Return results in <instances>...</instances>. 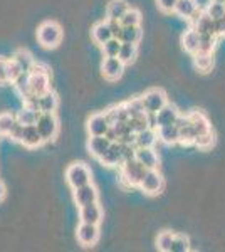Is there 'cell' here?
<instances>
[{
    "instance_id": "6da1fadb",
    "label": "cell",
    "mask_w": 225,
    "mask_h": 252,
    "mask_svg": "<svg viewBox=\"0 0 225 252\" xmlns=\"http://www.w3.org/2000/svg\"><path fill=\"white\" fill-rule=\"evenodd\" d=\"M37 40L40 46L46 49L57 47L63 40V27L57 22H52V20L40 24L37 29Z\"/></svg>"
},
{
    "instance_id": "7a4b0ae2",
    "label": "cell",
    "mask_w": 225,
    "mask_h": 252,
    "mask_svg": "<svg viewBox=\"0 0 225 252\" xmlns=\"http://www.w3.org/2000/svg\"><path fill=\"white\" fill-rule=\"evenodd\" d=\"M145 172L146 168L136 158H129V160L123 161L121 165V180L128 187H140V182Z\"/></svg>"
},
{
    "instance_id": "3957f363",
    "label": "cell",
    "mask_w": 225,
    "mask_h": 252,
    "mask_svg": "<svg viewBox=\"0 0 225 252\" xmlns=\"http://www.w3.org/2000/svg\"><path fill=\"white\" fill-rule=\"evenodd\" d=\"M35 126L39 129V135L42 141H52L59 133V121L54 116V113H40L35 121Z\"/></svg>"
},
{
    "instance_id": "277c9868",
    "label": "cell",
    "mask_w": 225,
    "mask_h": 252,
    "mask_svg": "<svg viewBox=\"0 0 225 252\" xmlns=\"http://www.w3.org/2000/svg\"><path fill=\"white\" fill-rule=\"evenodd\" d=\"M91 178H93L91 170L84 163H72L66 170V182L72 190L86 184H91Z\"/></svg>"
},
{
    "instance_id": "5b68a950",
    "label": "cell",
    "mask_w": 225,
    "mask_h": 252,
    "mask_svg": "<svg viewBox=\"0 0 225 252\" xmlns=\"http://www.w3.org/2000/svg\"><path fill=\"white\" fill-rule=\"evenodd\" d=\"M143 104H145L146 115H157V113L168 103V97H166V93L163 89L153 88L148 89L145 94L141 96Z\"/></svg>"
},
{
    "instance_id": "8992f818",
    "label": "cell",
    "mask_w": 225,
    "mask_h": 252,
    "mask_svg": "<svg viewBox=\"0 0 225 252\" xmlns=\"http://www.w3.org/2000/svg\"><path fill=\"white\" fill-rule=\"evenodd\" d=\"M163 185H165V180L157 168L146 170L140 182L141 192H145L146 195H158L163 190Z\"/></svg>"
},
{
    "instance_id": "52a82bcc",
    "label": "cell",
    "mask_w": 225,
    "mask_h": 252,
    "mask_svg": "<svg viewBox=\"0 0 225 252\" xmlns=\"http://www.w3.org/2000/svg\"><path fill=\"white\" fill-rule=\"evenodd\" d=\"M76 237H77V242L84 247L96 246L97 241H99V225H96V223L81 222L76 230Z\"/></svg>"
},
{
    "instance_id": "ba28073f",
    "label": "cell",
    "mask_w": 225,
    "mask_h": 252,
    "mask_svg": "<svg viewBox=\"0 0 225 252\" xmlns=\"http://www.w3.org/2000/svg\"><path fill=\"white\" fill-rule=\"evenodd\" d=\"M192 20V27L198 32V34H212V35H217V24H215V19H212L207 12H197L193 17L190 19ZM219 37V35H217Z\"/></svg>"
},
{
    "instance_id": "9c48e42d",
    "label": "cell",
    "mask_w": 225,
    "mask_h": 252,
    "mask_svg": "<svg viewBox=\"0 0 225 252\" xmlns=\"http://www.w3.org/2000/svg\"><path fill=\"white\" fill-rule=\"evenodd\" d=\"M86 128H88L89 136H106L108 129L111 128V123H109L106 113H96L88 120Z\"/></svg>"
},
{
    "instance_id": "30bf717a",
    "label": "cell",
    "mask_w": 225,
    "mask_h": 252,
    "mask_svg": "<svg viewBox=\"0 0 225 252\" xmlns=\"http://www.w3.org/2000/svg\"><path fill=\"white\" fill-rule=\"evenodd\" d=\"M125 66L126 64L120 58H104L103 64H101V71L108 81H118L125 72Z\"/></svg>"
},
{
    "instance_id": "8fae6325",
    "label": "cell",
    "mask_w": 225,
    "mask_h": 252,
    "mask_svg": "<svg viewBox=\"0 0 225 252\" xmlns=\"http://www.w3.org/2000/svg\"><path fill=\"white\" fill-rule=\"evenodd\" d=\"M99 161L106 166H121L123 161H125L121 141H113L111 146L104 152V155L99 158Z\"/></svg>"
},
{
    "instance_id": "7c38bea8",
    "label": "cell",
    "mask_w": 225,
    "mask_h": 252,
    "mask_svg": "<svg viewBox=\"0 0 225 252\" xmlns=\"http://www.w3.org/2000/svg\"><path fill=\"white\" fill-rule=\"evenodd\" d=\"M74 202L77 207H83L97 202V189L93 184H86L74 189Z\"/></svg>"
},
{
    "instance_id": "4fadbf2b",
    "label": "cell",
    "mask_w": 225,
    "mask_h": 252,
    "mask_svg": "<svg viewBox=\"0 0 225 252\" xmlns=\"http://www.w3.org/2000/svg\"><path fill=\"white\" fill-rule=\"evenodd\" d=\"M79 219H81V222L99 225L101 220H103V209H101V205L97 204V202L83 205V207H79Z\"/></svg>"
},
{
    "instance_id": "5bb4252c",
    "label": "cell",
    "mask_w": 225,
    "mask_h": 252,
    "mask_svg": "<svg viewBox=\"0 0 225 252\" xmlns=\"http://www.w3.org/2000/svg\"><path fill=\"white\" fill-rule=\"evenodd\" d=\"M158 141V131L157 128H148L141 129V131L136 133V138H134V146L136 148H153L155 143Z\"/></svg>"
},
{
    "instance_id": "9a60e30c",
    "label": "cell",
    "mask_w": 225,
    "mask_h": 252,
    "mask_svg": "<svg viewBox=\"0 0 225 252\" xmlns=\"http://www.w3.org/2000/svg\"><path fill=\"white\" fill-rule=\"evenodd\" d=\"M178 116H180V111L177 109V106L166 103L165 106L157 113V128H160V126H166V125H175L178 120Z\"/></svg>"
},
{
    "instance_id": "2e32d148",
    "label": "cell",
    "mask_w": 225,
    "mask_h": 252,
    "mask_svg": "<svg viewBox=\"0 0 225 252\" xmlns=\"http://www.w3.org/2000/svg\"><path fill=\"white\" fill-rule=\"evenodd\" d=\"M113 141L109 140L108 136H89V141H88V150L89 153L99 160L101 157L104 155L106 150L111 146Z\"/></svg>"
},
{
    "instance_id": "e0dca14e",
    "label": "cell",
    "mask_w": 225,
    "mask_h": 252,
    "mask_svg": "<svg viewBox=\"0 0 225 252\" xmlns=\"http://www.w3.org/2000/svg\"><path fill=\"white\" fill-rule=\"evenodd\" d=\"M20 143L27 148H35V146H40L44 143L42 138L39 135V129L35 125H24V131H22V138H20Z\"/></svg>"
},
{
    "instance_id": "ac0fdd59",
    "label": "cell",
    "mask_w": 225,
    "mask_h": 252,
    "mask_svg": "<svg viewBox=\"0 0 225 252\" xmlns=\"http://www.w3.org/2000/svg\"><path fill=\"white\" fill-rule=\"evenodd\" d=\"M134 158H136L146 170L158 168V155L153 148H136Z\"/></svg>"
},
{
    "instance_id": "d6986e66",
    "label": "cell",
    "mask_w": 225,
    "mask_h": 252,
    "mask_svg": "<svg viewBox=\"0 0 225 252\" xmlns=\"http://www.w3.org/2000/svg\"><path fill=\"white\" fill-rule=\"evenodd\" d=\"M29 81H31V89L34 94H44L49 89V74H40V72H29Z\"/></svg>"
},
{
    "instance_id": "ffe728a7",
    "label": "cell",
    "mask_w": 225,
    "mask_h": 252,
    "mask_svg": "<svg viewBox=\"0 0 225 252\" xmlns=\"http://www.w3.org/2000/svg\"><path fill=\"white\" fill-rule=\"evenodd\" d=\"M158 131V140H161L166 145H175L180 143V128L177 125H166L157 128Z\"/></svg>"
},
{
    "instance_id": "44dd1931",
    "label": "cell",
    "mask_w": 225,
    "mask_h": 252,
    "mask_svg": "<svg viewBox=\"0 0 225 252\" xmlns=\"http://www.w3.org/2000/svg\"><path fill=\"white\" fill-rule=\"evenodd\" d=\"M197 12H198L197 0H178L177 7H175V14H177L178 17H183L188 20L193 17Z\"/></svg>"
},
{
    "instance_id": "7402d4cb",
    "label": "cell",
    "mask_w": 225,
    "mask_h": 252,
    "mask_svg": "<svg viewBox=\"0 0 225 252\" xmlns=\"http://www.w3.org/2000/svg\"><path fill=\"white\" fill-rule=\"evenodd\" d=\"M57 106H59V97H57L56 93H52L51 89L39 96V111L40 113H54Z\"/></svg>"
},
{
    "instance_id": "603a6c76",
    "label": "cell",
    "mask_w": 225,
    "mask_h": 252,
    "mask_svg": "<svg viewBox=\"0 0 225 252\" xmlns=\"http://www.w3.org/2000/svg\"><path fill=\"white\" fill-rule=\"evenodd\" d=\"M128 9V2H125V0H113V2H109L108 9H106V20H120Z\"/></svg>"
},
{
    "instance_id": "cb8c5ba5",
    "label": "cell",
    "mask_w": 225,
    "mask_h": 252,
    "mask_svg": "<svg viewBox=\"0 0 225 252\" xmlns=\"http://www.w3.org/2000/svg\"><path fill=\"white\" fill-rule=\"evenodd\" d=\"M198 44H200V34L193 29V27H192V29H188L185 34H183L182 46H183V49H185L187 52H190V54L198 52Z\"/></svg>"
},
{
    "instance_id": "d4e9b609",
    "label": "cell",
    "mask_w": 225,
    "mask_h": 252,
    "mask_svg": "<svg viewBox=\"0 0 225 252\" xmlns=\"http://www.w3.org/2000/svg\"><path fill=\"white\" fill-rule=\"evenodd\" d=\"M188 120H190V125L193 126V129H195V133H197V136L198 135H203V133L212 131L210 125H208V120L200 111L190 113V115H188Z\"/></svg>"
},
{
    "instance_id": "484cf974",
    "label": "cell",
    "mask_w": 225,
    "mask_h": 252,
    "mask_svg": "<svg viewBox=\"0 0 225 252\" xmlns=\"http://www.w3.org/2000/svg\"><path fill=\"white\" fill-rule=\"evenodd\" d=\"M93 39L96 40L99 46H103V44L106 42V40H109L113 37V34H111V29H109V24H108V20H104V22H99V24H96V26L93 27Z\"/></svg>"
},
{
    "instance_id": "4316f807",
    "label": "cell",
    "mask_w": 225,
    "mask_h": 252,
    "mask_svg": "<svg viewBox=\"0 0 225 252\" xmlns=\"http://www.w3.org/2000/svg\"><path fill=\"white\" fill-rule=\"evenodd\" d=\"M12 59H14L15 63L19 64L20 69H22L24 72H31L32 67H34V64H35V59L32 58L31 52L24 51V49H20V51L15 52V54L12 56Z\"/></svg>"
},
{
    "instance_id": "83f0119b",
    "label": "cell",
    "mask_w": 225,
    "mask_h": 252,
    "mask_svg": "<svg viewBox=\"0 0 225 252\" xmlns=\"http://www.w3.org/2000/svg\"><path fill=\"white\" fill-rule=\"evenodd\" d=\"M193 64L200 72L212 71V67H214V54H207V52H195Z\"/></svg>"
},
{
    "instance_id": "f1b7e54d",
    "label": "cell",
    "mask_w": 225,
    "mask_h": 252,
    "mask_svg": "<svg viewBox=\"0 0 225 252\" xmlns=\"http://www.w3.org/2000/svg\"><path fill=\"white\" fill-rule=\"evenodd\" d=\"M12 84H14L15 91L19 93L22 99H26V97H29L31 94H34V93H32V89H31V81H29V72H22V74H20L19 78L15 79Z\"/></svg>"
},
{
    "instance_id": "f546056e",
    "label": "cell",
    "mask_w": 225,
    "mask_h": 252,
    "mask_svg": "<svg viewBox=\"0 0 225 252\" xmlns=\"http://www.w3.org/2000/svg\"><path fill=\"white\" fill-rule=\"evenodd\" d=\"M141 27L140 26H126L123 27V32L120 35L121 42H131V44H138L141 40Z\"/></svg>"
},
{
    "instance_id": "4dcf8cb0",
    "label": "cell",
    "mask_w": 225,
    "mask_h": 252,
    "mask_svg": "<svg viewBox=\"0 0 225 252\" xmlns=\"http://www.w3.org/2000/svg\"><path fill=\"white\" fill-rule=\"evenodd\" d=\"M106 116H108L109 123H118V121H128L129 120V113L126 109V104H118V106H113L106 111Z\"/></svg>"
},
{
    "instance_id": "1f68e13d",
    "label": "cell",
    "mask_w": 225,
    "mask_h": 252,
    "mask_svg": "<svg viewBox=\"0 0 225 252\" xmlns=\"http://www.w3.org/2000/svg\"><path fill=\"white\" fill-rule=\"evenodd\" d=\"M138 56V47L136 44H131V42H121V49H120V58L125 64H131Z\"/></svg>"
},
{
    "instance_id": "d6a6232c",
    "label": "cell",
    "mask_w": 225,
    "mask_h": 252,
    "mask_svg": "<svg viewBox=\"0 0 225 252\" xmlns=\"http://www.w3.org/2000/svg\"><path fill=\"white\" fill-rule=\"evenodd\" d=\"M125 104H126L128 113H129V118H140V116L146 115V109H145V104H143L141 97L131 99V101H128V103H125Z\"/></svg>"
},
{
    "instance_id": "836d02e7",
    "label": "cell",
    "mask_w": 225,
    "mask_h": 252,
    "mask_svg": "<svg viewBox=\"0 0 225 252\" xmlns=\"http://www.w3.org/2000/svg\"><path fill=\"white\" fill-rule=\"evenodd\" d=\"M215 44H217V35H212V34H200L198 52H207V54H214Z\"/></svg>"
},
{
    "instance_id": "e575fe53",
    "label": "cell",
    "mask_w": 225,
    "mask_h": 252,
    "mask_svg": "<svg viewBox=\"0 0 225 252\" xmlns=\"http://www.w3.org/2000/svg\"><path fill=\"white\" fill-rule=\"evenodd\" d=\"M120 22H121L123 27H126V26H140V24H141V12L129 7V9L126 10V14L120 19Z\"/></svg>"
},
{
    "instance_id": "d590c367",
    "label": "cell",
    "mask_w": 225,
    "mask_h": 252,
    "mask_svg": "<svg viewBox=\"0 0 225 252\" xmlns=\"http://www.w3.org/2000/svg\"><path fill=\"white\" fill-rule=\"evenodd\" d=\"M101 47H103V52H104L106 58H118L120 49H121V40L116 37H111L109 40H106Z\"/></svg>"
},
{
    "instance_id": "8d00e7d4",
    "label": "cell",
    "mask_w": 225,
    "mask_h": 252,
    "mask_svg": "<svg viewBox=\"0 0 225 252\" xmlns=\"http://www.w3.org/2000/svg\"><path fill=\"white\" fill-rule=\"evenodd\" d=\"M39 115H40L39 111H34V109L24 106L22 111H19L15 116H17L19 123H22V125H35V121H37V116Z\"/></svg>"
},
{
    "instance_id": "74e56055",
    "label": "cell",
    "mask_w": 225,
    "mask_h": 252,
    "mask_svg": "<svg viewBox=\"0 0 225 252\" xmlns=\"http://www.w3.org/2000/svg\"><path fill=\"white\" fill-rule=\"evenodd\" d=\"M15 123H17V116L12 115V113H2L0 115V133L2 135H9Z\"/></svg>"
},
{
    "instance_id": "f35d334b",
    "label": "cell",
    "mask_w": 225,
    "mask_h": 252,
    "mask_svg": "<svg viewBox=\"0 0 225 252\" xmlns=\"http://www.w3.org/2000/svg\"><path fill=\"white\" fill-rule=\"evenodd\" d=\"M173 237L175 234L168 232V230H165V232H161L157 237V247L158 251L161 252H171V242H173Z\"/></svg>"
},
{
    "instance_id": "ab89813d",
    "label": "cell",
    "mask_w": 225,
    "mask_h": 252,
    "mask_svg": "<svg viewBox=\"0 0 225 252\" xmlns=\"http://www.w3.org/2000/svg\"><path fill=\"white\" fill-rule=\"evenodd\" d=\"M190 251V239L187 235L175 234L173 242H171V252H187Z\"/></svg>"
},
{
    "instance_id": "60d3db41",
    "label": "cell",
    "mask_w": 225,
    "mask_h": 252,
    "mask_svg": "<svg viewBox=\"0 0 225 252\" xmlns=\"http://www.w3.org/2000/svg\"><path fill=\"white\" fill-rule=\"evenodd\" d=\"M195 138H197V133H195L193 126L190 123L180 128V143L182 145H193Z\"/></svg>"
},
{
    "instance_id": "b9f144b4",
    "label": "cell",
    "mask_w": 225,
    "mask_h": 252,
    "mask_svg": "<svg viewBox=\"0 0 225 252\" xmlns=\"http://www.w3.org/2000/svg\"><path fill=\"white\" fill-rule=\"evenodd\" d=\"M205 12L208 15H210L212 19H220L222 15L225 14V5L222 2H217V0H212L210 3H208V7L205 9Z\"/></svg>"
},
{
    "instance_id": "7bdbcfd3",
    "label": "cell",
    "mask_w": 225,
    "mask_h": 252,
    "mask_svg": "<svg viewBox=\"0 0 225 252\" xmlns=\"http://www.w3.org/2000/svg\"><path fill=\"white\" fill-rule=\"evenodd\" d=\"M214 141H215L214 133L208 131V133H203V135H198L197 138H195L193 145L198 146L200 150H207V148H210V146L214 145Z\"/></svg>"
},
{
    "instance_id": "ee69618b",
    "label": "cell",
    "mask_w": 225,
    "mask_h": 252,
    "mask_svg": "<svg viewBox=\"0 0 225 252\" xmlns=\"http://www.w3.org/2000/svg\"><path fill=\"white\" fill-rule=\"evenodd\" d=\"M22 69L17 63H15L14 59H9L7 61V76H9V83H14L15 79L19 78L20 74H22Z\"/></svg>"
},
{
    "instance_id": "f6af8a7d",
    "label": "cell",
    "mask_w": 225,
    "mask_h": 252,
    "mask_svg": "<svg viewBox=\"0 0 225 252\" xmlns=\"http://www.w3.org/2000/svg\"><path fill=\"white\" fill-rule=\"evenodd\" d=\"M177 2H178V0H157L160 10L165 12V14H171V12H175Z\"/></svg>"
},
{
    "instance_id": "bcb514c9",
    "label": "cell",
    "mask_w": 225,
    "mask_h": 252,
    "mask_svg": "<svg viewBox=\"0 0 225 252\" xmlns=\"http://www.w3.org/2000/svg\"><path fill=\"white\" fill-rule=\"evenodd\" d=\"M22 131H24V125L17 121V123L14 125V128L10 129V133L7 136H10L12 140H15V141H20V138H22Z\"/></svg>"
},
{
    "instance_id": "7dc6e473",
    "label": "cell",
    "mask_w": 225,
    "mask_h": 252,
    "mask_svg": "<svg viewBox=\"0 0 225 252\" xmlns=\"http://www.w3.org/2000/svg\"><path fill=\"white\" fill-rule=\"evenodd\" d=\"M108 24H109V29H111L113 37L120 39V35H121V32H123V26H121L120 20H108Z\"/></svg>"
},
{
    "instance_id": "c3c4849f",
    "label": "cell",
    "mask_w": 225,
    "mask_h": 252,
    "mask_svg": "<svg viewBox=\"0 0 225 252\" xmlns=\"http://www.w3.org/2000/svg\"><path fill=\"white\" fill-rule=\"evenodd\" d=\"M9 83V76H7V61L0 59V84Z\"/></svg>"
},
{
    "instance_id": "681fc988",
    "label": "cell",
    "mask_w": 225,
    "mask_h": 252,
    "mask_svg": "<svg viewBox=\"0 0 225 252\" xmlns=\"http://www.w3.org/2000/svg\"><path fill=\"white\" fill-rule=\"evenodd\" d=\"M215 24H217V35H225V14L220 19H217Z\"/></svg>"
},
{
    "instance_id": "f907efd6",
    "label": "cell",
    "mask_w": 225,
    "mask_h": 252,
    "mask_svg": "<svg viewBox=\"0 0 225 252\" xmlns=\"http://www.w3.org/2000/svg\"><path fill=\"white\" fill-rule=\"evenodd\" d=\"M31 72H40V74H49V67L46 64H40V63H35L34 67H32Z\"/></svg>"
},
{
    "instance_id": "816d5d0a",
    "label": "cell",
    "mask_w": 225,
    "mask_h": 252,
    "mask_svg": "<svg viewBox=\"0 0 225 252\" xmlns=\"http://www.w3.org/2000/svg\"><path fill=\"white\" fill-rule=\"evenodd\" d=\"M5 193H7L5 185H3V182H0V202L3 200V197H5Z\"/></svg>"
},
{
    "instance_id": "f5cc1de1",
    "label": "cell",
    "mask_w": 225,
    "mask_h": 252,
    "mask_svg": "<svg viewBox=\"0 0 225 252\" xmlns=\"http://www.w3.org/2000/svg\"><path fill=\"white\" fill-rule=\"evenodd\" d=\"M217 2H222V3H224V2H225V0H217Z\"/></svg>"
},
{
    "instance_id": "db71d44e",
    "label": "cell",
    "mask_w": 225,
    "mask_h": 252,
    "mask_svg": "<svg viewBox=\"0 0 225 252\" xmlns=\"http://www.w3.org/2000/svg\"><path fill=\"white\" fill-rule=\"evenodd\" d=\"M224 5H225V2H224Z\"/></svg>"
},
{
    "instance_id": "11a10c76",
    "label": "cell",
    "mask_w": 225,
    "mask_h": 252,
    "mask_svg": "<svg viewBox=\"0 0 225 252\" xmlns=\"http://www.w3.org/2000/svg\"><path fill=\"white\" fill-rule=\"evenodd\" d=\"M0 135H2V133H0Z\"/></svg>"
}]
</instances>
